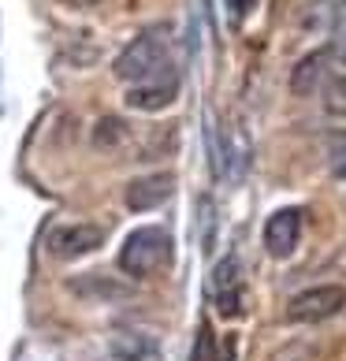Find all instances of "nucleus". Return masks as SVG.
<instances>
[{"mask_svg":"<svg viewBox=\"0 0 346 361\" xmlns=\"http://www.w3.org/2000/svg\"><path fill=\"white\" fill-rule=\"evenodd\" d=\"M109 354L112 361H164L161 343L145 331H116L109 339Z\"/></svg>","mask_w":346,"mask_h":361,"instance_id":"9d476101","label":"nucleus"},{"mask_svg":"<svg viewBox=\"0 0 346 361\" xmlns=\"http://www.w3.org/2000/svg\"><path fill=\"white\" fill-rule=\"evenodd\" d=\"M339 4H346V0H339Z\"/></svg>","mask_w":346,"mask_h":361,"instance_id":"6ab92c4d","label":"nucleus"},{"mask_svg":"<svg viewBox=\"0 0 346 361\" xmlns=\"http://www.w3.org/2000/svg\"><path fill=\"white\" fill-rule=\"evenodd\" d=\"M190 361H212V336H209V328L197 331V343H194Z\"/></svg>","mask_w":346,"mask_h":361,"instance_id":"dca6fc26","label":"nucleus"},{"mask_svg":"<svg viewBox=\"0 0 346 361\" xmlns=\"http://www.w3.org/2000/svg\"><path fill=\"white\" fill-rule=\"evenodd\" d=\"M231 4H235V16H246V11H249V4H254V0H231Z\"/></svg>","mask_w":346,"mask_h":361,"instance_id":"a211bd4d","label":"nucleus"},{"mask_svg":"<svg viewBox=\"0 0 346 361\" xmlns=\"http://www.w3.org/2000/svg\"><path fill=\"white\" fill-rule=\"evenodd\" d=\"M123 138H127V127H123V119H116V116L101 119L97 130H93V145H97V149H116Z\"/></svg>","mask_w":346,"mask_h":361,"instance_id":"9b49d317","label":"nucleus"},{"mask_svg":"<svg viewBox=\"0 0 346 361\" xmlns=\"http://www.w3.org/2000/svg\"><path fill=\"white\" fill-rule=\"evenodd\" d=\"M324 109H328L331 116H342V119H346V75H339V78H331V82H328V90H324Z\"/></svg>","mask_w":346,"mask_h":361,"instance_id":"ddd939ff","label":"nucleus"},{"mask_svg":"<svg viewBox=\"0 0 346 361\" xmlns=\"http://www.w3.org/2000/svg\"><path fill=\"white\" fill-rule=\"evenodd\" d=\"M197 220H202V250L209 253L216 246V205H212V197L197 202Z\"/></svg>","mask_w":346,"mask_h":361,"instance_id":"f8f14e48","label":"nucleus"},{"mask_svg":"<svg viewBox=\"0 0 346 361\" xmlns=\"http://www.w3.org/2000/svg\"><path fill=\"white\" fill-rule=\"evenodd\" d=\"M328 168L335 179H346V135L328 138Z\"/></svg>","mask_w":346,"mask_h":361,"instance_id":"4468645a","label":"nucleus"},{"mask_svg":"<svg viewBox=\"0 0 346 361\" xmlns=\"http://www.w3.org/2000/svg\"><path fill=\"white\" fill-rule=\"evenodd\" d=\"M302 243V212L298 209H279L264 224V250L272 257H290Z\"/></svg>","mask_w":346,"mask_h":361,"instance_id":"0eeeda50","label":"nucleus"},{"mask_svg":"<svg viewBox=\"0 0 346 361\" xmlns=\"http://www.w3.org/2000/svg\"><path fill=\"white\" fill-rule=\"evenodd\" d=\"M175 97H179V75L164 71L161 78H149V82L130 86L123 101H127V109H135V112H161Z\"/></svg>","mask_w":346,"mask_h":361,"instance_id":"423d86ee","label":"nucleus"},{"mask_svg":"<svg viewBox=\"0 0 346 361\" xmlns=\"http://www.w3.org/2000/svg\"><path fill=\"white\" fill-rule=\"evenodd\" d=\"M328 60H331V49L305 52L295 68H290V93H295V97H313V93L321 90L324 75H328Z\"/></svg>","mask_w":346,"mask_h":361,"instance_id":"1a4fd4ad","label":"nucleus"},{"mask_svg":"<svg viewBox=\"0 0 346 361\" xmlns=\"http://www.w3.org/2000/svg\"><path fill=\"white\" fill-rule=\"evenodd\" d=\"M331 56L346 68V16L335 23V30H331Z\"/></svg>","mask_w":346,"mask_h":361,"instance_id":"2eb2a0df","label":"nucleus"},{"mask_svg":"<svg viewBox=\"0 0 346 361\" xmlns=\"http://www.w3.org/2000/svg\"><path fill=\"white\" fill-rule=\"evenodd\" d=\"M346 310V287L339 283H321V287H309L290 298L287 305V320L295 324H316V320H328Z\"/></svg>","mask_w":346,"mask_h":361,"instance_id":"7ed1b4c3","label":"nucleus"},{"mask_svg":"<svg viewBox=\"0 0 346 361\" xmlns=\"http://www.w3.org/2000/svg\"><path fill=\"white\" fill-rule=\"evenodd\" d=\"M171 190H175V179L168 171H153V176H142L127 186V209L135 212H149V209H161Z\"/></svg>","mask_w":346,"mask_h":361,"instance_id":"6e6552de","label":"nucleus"},{"mask_svg":"<svg viewBox=\"0 0 346 361\" xmlns=\"http://www.w3.org/2000/svg\"><path fill=\"white\" fill-rule=\"evenodd\" d=\"M212 302L223 317H238L242 313V264L238 257H223L216 269H212Z\"/></svg>","mask_w":346,"mask_h":361,"instance_id":"39448f33","label":"nucleus"},{"mask_svg":"<svg viewBox=\"0 0 346 361\" xmlns=\"http://www.w3.org/2000/svg\"><path fill=\"white\" fill-rule=\"evenodd\" d=\"M112 71H116V78H123V82H130V86L149 82V78H161L164 71H171L164 37L156 34V30H145V34H138L135 42H130V45H127V49L116 56Z\"/></svg>","mask_w":346,"mask_h":361,"instance_id":"f257e3e1","label":"nucleus"},{"mask_svg":"<svg viewBox=\"0 0 346 361\" xmlns=\"http://www.w3.org/2000/svg\"><path fill=\"white\" fill-rule=\"evenodd\" d=\"M104 246V227L97 224H63L49 231V253L60 261H75Z\"/></svg>","mask_w":346,"mask_h":361,"instance_id":"20e7f679","label":"nucleus"},{"mask_svg":"<svg viewBox=\"0 0 346 361\" xmlns=\"http://www.w3.org/2000/svg\"><path fill=\"white\" fill-rule=\"evenodd\" d=\"M168 261H171V235L164 227H138V231L127 235L123 250H119V269L135 279L161 272Z\"/></svg>","mask_w":346,"mask_h":361,"instance_id":"f03ea898","label":"nucleus"},{"mask_svg":"<svg viewBox=\"0 0 346 361\" xmlns=\"http://www.w3.org/2000/svg\"><path fill=\"white\" fill-rule=\"evenodd\" d=\"M60 4H68V8H93V4H101V0H60Z\"/></svg>","mask_w":346,"mask_h":361,"instance_id":"f3484780","label":"nucleus"}]
</instances>
